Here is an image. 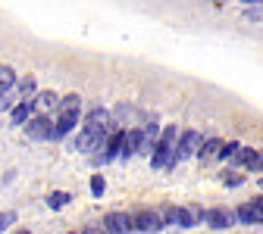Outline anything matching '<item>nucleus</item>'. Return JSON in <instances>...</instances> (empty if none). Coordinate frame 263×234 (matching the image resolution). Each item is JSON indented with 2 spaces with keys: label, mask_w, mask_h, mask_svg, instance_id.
<instances>
[{
  "label": "nucleus",
  "mask_w": 263,
  "mask_h": 234,
  "mask_svg": "<svg viewBox=\"0 0 263 234\" xmlns=\"http://www.w3.org/2000/svg\"><path fill=\"white\" fill-rule=\"evenodd\" d=\"M176 144H179V128L176 125H166L160 131V141H157V150L151 156V165L154 169H176Z\"/></svg>",
  "instance_id": "nucleus-1"
},
{
  "label": "nucleus",
  "mask_w": 263,
  "mask_h": 234,
  "mask_svg": "<svg viewBox=\"0 0 263 234\" xmlns=\"http://www.w3.org/2000/svg\"><path fill=\"white\" fill-rule=\"evenodd\" d=\"M53 131H57V122L50 119V113H38L25 122V138L28 141H53Z\"/></svg>",
  "instance_id": "nucleus-2"
},
{
  "label": "nucleus",
  "mask_w": 263,
  "mask_h": 234,
  "mask_svg": "<svg viewBox=\"0 0 263 234\" xmlns=\"http://www.w3.org/2000/svg\"><path fill=\"white\" fill-rule=\"evenodd\" d=\"M132 225H135V234H160L166 228L160 219V209H135L132 212Z\"/></svg>",
  "instance_id": "nucleus-3"
},
{
  "label": "nucleus",
  "mask_w": 263,
  "mask_h": 234,
  "mask_svg": "<svg viewBox=\"0 0 263 234\" xmlns=\"http://www.w3.org/2000/svg\"><path fill=\"white\" fill-rule=\"evenodd\" d=\"M201 144H204V135H201V131H194V128H188V131H179V144H176V162L197 156Z\"/></svg>",
  "instance_id": "nucleus-4"
},
{
  "label": "nucleus",
  "mask_w": 263,
  "mask_h": 234,
  "mask_svg": "<svg viewBox=\"0 0 263 234\" xmlns=\"http://www.w3.org/2000/svg\"><path fill=\"white\" fill-rule=\"evenodd\" d=\"M79 119H82L79 107H76V110H57V131H53V141H66V138H69L72 131L79 128Z\"/></svg>",
  "instance_id": "nucleus-5"
},
{
  "label": "nucleus",
  "mask_w": 263,
  "mask_h": 234,
  "mask_svg": "<svg viewBox=\"0 0 263 234\" xmlns=\"http://www.w3.org/2000/svg\"><path fill=\"white\" fill-rule=\"evenodd\" d=\"M260 159H263V153H257L254 147H241L229 165H232V169H241V172H260Z\"/></svg>",
  "instance_id": "nucleus-6"
},
{
  "label": "nucleus",
  "mask_w": 263,
  "mask_h": 234,
  "mask_svg": "<svg viewBox=\"0 0 263 234\" xmlns=\"http://www.w3.org/2000/svg\"><path fill=\"white\" fill-rule=\"evenodd\" d=\"M207 225H210L213 231H226V228L238 225V216H235V209H222V206H213V209H207Z\"/></svg>",
  "instance_id": "nucleus-7"
},
{
  "label": "nucleus",
  "mask_w": 263,
  "mask_h": 234,
  "mask_svg": "<svg viewBox=\"0 0 263 234\" xmlns=\"http://www.w3.org/2000/svg\"><path fill=\"white\" fill-rule=\"evenodd\" d=\"M104 228H107V234H135V225H132L128 212H110V216H104Z\"/></svg>",
  "instance_id": "nucleus-8"
},
{
  "label": "nucleus",
  "mask_w": 263,
  "mask_h": 234,
  "mask_svg": "<svg viewBox=\"0 0 263 234\" xmlns=\"http://www.w3.org/2000/svg\"><path fill=\"white\" fill-rule=\"evenodd\" d=\"M141 141H144V128H125V141H122V150H119V159H132L138 150H141Z\"/></svg>",
  "instance_id": "nucleus-9"
},
{
  "label": "nucleus",
  "mask_w": 263,
  "mask_h": 234,
  "mask_svg": "<svg viewBox=\"0 0 263 234\" xmlns=\"http://www.w3.org/2000/svg\"><path fill=\"white\" fill-rule=\"evenodd\" d=\"M207 222V209L201 206H179V228H197Z\"/></svg>",
  "instance_id": "nucleus-10"
},
{
  "label": "nucleus",
  "mask_w": 263,
  "mask_h": 234,
  "mask_svg": "<svg viewBox=\"0 0 263 234\" xmlns=\"http://www.w3.org/2000/svg\"><path fill=\"white\" fill-rule=\"evenodd\" d=\"M235 216H238V225H248V228H254V225H263V216L257 212V206L251 203H241V206H235Z\"/></svg>",
  "instance_id": "nucleus-11"
},
{
  "label": "nucleus",
  "mask_w": 263,
  "mask_h": 234,
  "mask_svg": "<svg viewBox=\"0 0 263 234\" xmlns=\"http://www.w3.org/2000/svg\"><path fill=\"white\" fill-rule=\"evenodd\" d=\"M35 100H19V103L10 110V119H13V125H25L31 116H35Z\"/></svg>",
  "instance_id": "nucleus-12"
},
{
  "label": "nucleus",
  "mask_w": 263,
  "mask_h": 234,
  "mask_svg": "<svg viewBox=\"0 0 263 234\" xmlns=\"http://www.w3.org/2000/svg\"><path fill=\"white\" fill-rule=\"evenodd\" d=\"M219 147H222V138H204V144H201V150H197V159L201 162H213L216 156H219Z\"/></svg>",
  "instance_id": "nucleus-13"
},
{
  "label": "nucleus",
  "mask_w": 263,
  "mask_h": 234,
  "mask_svg": "<svg viewBox=\"0 0 263 234\" xmlns=\"http://www.w3.org/2000/svg\"><path fill=\"white\" fill-rule=\"evenodd\" d=\"M219 181H222L229 190H235V187H241V184H245V175H241V169H232V165H229V169H222V172H219Z\"/></svg>",
  "instance_id": "nucleus-14"
},
{
  "label": "nucleus",
  "mask_w": 263,
  "mask_h": 234,
  "mask_svg": "<svg viewBox=\"0 0 263 234\" xmlns=\"http://www.w3.org/2000/svg\"><path fill=\"white\" fill-rule=\"evenodd\" d=\"M35 107H38V113H50V110H57V107H60V97H57L53 91L35 94Z\"/></svg>",
  "instance_id": "nucleus-15"
},
{
  "label": "nucleus",
  "mask_w": 263,
  "mask_h": 234,
  "mask_svg": "<svg viewBox=\"0 0 263 234\" xmlns=\"http://www.w3.org/2000/svg\"><path fill=\"white\" fill-rule=\"evenodd\" d=\"M16 91H19V100H35L38 84H35V78H31V75H25V78L16 84Z\"/></svg>",
  "instance_id": "nucleus-16"
},
{
  "label": "nucleus",
  "mask_w": 263,
  "mask_h": 234,
  "mask_svg": "<svg viewBox=\"0 0 263 234\" xmlns=\"http://www.w3.org/2000/svg\"><path fill=\"white\" fill-rule=\"evenodd\" d=\"M16 84H19L16 72L10 69V66H0V91H16Z\"/></svg>",
  "instance_id": "nucleus-17"
},
{
  "label": "nucleus",
  "mask_w": 263,
  "mask_h": 234,
  "mask_svg": "<svg viewBox=\"0 0 263 234\" xmlns=\"http://www.w3.org/2000/svg\"><path fill=\"white\" fill-rule=\"evenodd\" d=\"M238 150H241V144H238V141H226V144L219 147V156H216V159H219V162H232Z\"/></svg>",
  "instance_id": "nucleus-18"
},
{
  "label": "nucleus",
  "mask_w": 263,
  "mask_h": 234,
  "mask_svg": "<svg viewBox=\"0 0 263 234\" xmlns=\"http://www.w3.org/2000/svg\"><path fill=\"white\" fill-rule=\"evenodd\" d=\"M160 219L166 228H179V206H160Z\"/></svg>",
  "instance_id": "nucleus-19"
},
{
  "label": "nucleus",
  "mask_w": 263,
  "mask_h": 234,
  "mask_svg": "<svg viewBox=\"0 0 263 234\" xmlns=\"http://www.w3.org/2000/svg\"><path fill=\"white\" fill-rule=\"evenodd\" d=\"M69 203H72L69 194H50L47 197V209H63V206H69Z\"/></svg>",
  "instance_id": "nucleus-20"
},
{
  "label": "nucleus",
  "mask_w": 263,
  "mask_h": 234,
  "mask_svg": "<svg viewBox=\"0 0 263 234\" xmlns=\"http://www.w3.org/2000/svg\"><path fill=\"white\" fill-rule=\"evenodd\" d=\"M19 91H0V110H13L16 103H19Z\"/></svg>",
  "instance_id": "nucleus-21"
},
{
  "label": "nucleus",
  "mask_w": 263,
  "mask_h": 234,
  "mask_svg": "<svg viewBox=\"0 0 263 234\" xmlns=\"http://www.w3.org/2000/svg\"><path fill=\"white\" fill-rule=\"evenodd\" d=\"M85 122H110V110H104V107H94V110L85 116Z\"/></svg>",
  "instance_id": "nucleus-22"
},
{
  "label": "nucleus",
  "mask_w": 263,
  "mask_h": 234,
  "mask_svg": "<svg viewBox=\"0 0 263 234\" xmlns=\"http://www.w3.org/2000/svg\"><path fill=\"white\" fill-rule=\"evenodd\" d=\"M128 116H132V107H128V103H119V107L113 110V119H116L119 125H122V122H128Z\"/></svg>",
  "instance_id": "nucleus-23"
},
{
  "label": "nucleus",
  "mask_w": 263,
  "mask_h": 234,
  "mask_svg": "<svg viewBox=\"0 0 263 234\" xmlns=\"http://www.w3.org/2000/svg\"><path fill=\"white\" fill-rule=\"evenodd\" d=\"M104 187H107V181H104L101 175L91 178V194H94V197H104Z\"/></svg>",
  "instance_id": "nucleus-24"
},
{
  "label": "nucleus",
  "mask_w": 263,
  "mask_h": 234,
  "mask_svg": "<svg viewBox=\"0 0 263 234\" xmlns=\"http://www.w3.org/2000/svg\"><path fill=\"white\" fill-rule=\"evenodd\" d=\"M13 222H16V212H13V209H7V212H0V231H7V228H10Z\"/></svg>",
  "instance_id": "nucleus-25"
},
{
  "label": "nucleus",
  "mask_w": 263,
  "mask_h": 234,
  "mask_svg": "<svg viewBox=\"0 0 263 234\" xmlns=\"http://www.w3.org/2000/svg\"><path fill=\"white\" fill-rule=\"evenodd\" d=\"M251 203H254V206H257V212H260V216H263V194H257V197H254V200H251Z\"/></svg>",
  "instance_id": "nucleus-26"
},
{
  "label": "nucleus",
  "mask_w": 263,
  "mask_h": 234,
  "mask_svg": "<svg viewBox=\"0 0 263 234\" xmlns=\"http://www.w3.org/2000/svg\"><path fill=\"white\" fill-rule=\"evenodd\" d=\"M82 234H107V228H104V225H101V228H85Z\"/></svg>",
  "instance_id": "nucleus-27"
},
{
  "label": "nucleus",
  "mask_w": 263,
  "mask_h": 234,
  "mask_svg": "<svg viewBox=\"0 0 263 234\" xmlns=\"http://www.w3.org/2000/svg\"><path fill=\"white\" fill-rule=\"evenodd\" d=\"M245 7H257V4H263V0H241Z\"/></svg>",
  "instance_id": "nucleus-28"
},
{
  "label": "nucleus",
  "mask_w": 263,
  "mask_h": 234,
  "mask_svg": "<svg viewBox=\"0 0 263 234\" xmlns=\"http://www.w3.org/2000/svg\"><path fill=\"white\" fill-rule=\"evenodd\" d=\"M16 234H31V231H25V228H22V231H16Z\"/></svg>",
  "instance_id": "nucleus-29"
},
{
  "label": "nucleus",
  "mask_w": 263,
  "mask_h": 234,
  "mask_svg": "<svg viewBox=\"0 0 263 234\" xmlns=\"http://www.w3.org/2000/svg\"><path fill=\"white\" fill-rule=\"evenodd\" d=\"M260 194H263V178H260Z\"/></svg>",
  "instance_id": "nucleus-30"
},
{
  "label": "nucleus",
  "mask_w": 263,
  "mask_h": 234,
  "mask_svg": "<svg viewBox=\"0 0 263 234\" xmlns=\"http://www.w3.org/2000/svg\"><path fill=\"white\" fill-rule=\"evenodd\" d=\"M69 234H72V231H69Z\"/></svg>",
  "instance_id": "nucleus-31"
}]
</instances>
